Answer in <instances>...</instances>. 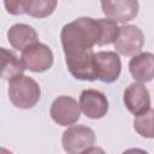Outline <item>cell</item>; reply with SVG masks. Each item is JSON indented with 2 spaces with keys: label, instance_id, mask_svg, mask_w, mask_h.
I'll return each mask as SVG.
<instances>
[{
  "label": "cell",
  "instance_id": "6da1fadb",
  "mask_svg": "<svg viewBox=\"0 0 154 154\" xmlns=\"http://www.w3.org/2000/svg\"><path fill=\"white\" fill-rule=\"evenodd\" d=\"M60 40L64 54L93 49L101 40V26L99 19L79 17L61 28Z\"/></svg>",
  "mask_w": 154,
  "mask_h": 154
},
{
  "label": "cell",
  "instance_id": "7a4b0ae2",
  "mask_svg": "<svg viewBox=\"0 0 154 154\" xmlns=\"http://www.w3.org/2000/svg\"><path fill=\"white\" fill-rule=\"evenodd\" d=\"M8 97L17 108L29 109L40 101L41 88L35 79L22 75L8 82Z\"/></svg>",
  "mask_w": 154,
  "mask_h": 154
},
{
  "label": "cell",
  "instance_id": "3957f363",
  "mask_svg": "<svg viewBox=\"0 0 154 154\" xmlns=\"http://www.w3.org/2000/svg\"><path fill=\"white\" fill-rule=\"evenodd\" d=\"M95 141L94 130L83 124L69 126L61 136V144L67 154H81L88 148L94 147Z\"/></svg>",
  "mask_w": 154,
  "mask_h": 154
},
{
  "label": "cell",
  "instance_id": "277c9868",
  "mask_svg": "<svg viewBox=\"0 0 154 154\" xmlns=\"http://www.w3.org/2000/svg\"><path fill=\"white\" fill-rule=\"evenodd\" d=\"M65 63L69 72L81 81H95L97 79L95 53L93 49L67 53L65 54Z\"/></svg>",
  "mask_w": 154,
  "mask_h": 154
},
{
  "label": "cell",
  "instance_id": "5b68a950",
  "mask_svg": "<svg viewBox=\"0 0 154 154\" xmlns=\"http://www.w3.org/2000/svg\"><path fill=\"white\" fill-rule=\"evenodd\" d=\"M51 117L54 123L60 126L73 125L78 122L81 117L79 103H77L76 99L69 95H60L51 105L49 109Z\"/></svg>",
  "mask_w": 154,
  "mask_h": 154
},
{
  "label": "cell",
  "instance_id": "8992f818",
  "mask_svg": "<svg viewBox=\"0 0 154 154\" xmlns=\"http://www.w3.org/2000/svg\"><path fill=\"white\" fill-rule=\"evenodd\" d=\"M144 45V35L142 30L131 24H124L119 29L118 37L114 42V48L118 54L130 57L141 53Z\"/></svg>",
  "mask_w": 154,
  "mask_h": 154
},
{
  "label": "cell",
  "instance_id": "52a82bcc",
  "mask_svg": "<svg viewBox=\"0 0 154 154\" xmlns=\"http://www.w3.org/2000/svg\"><path fill=\"white\" fill-rule=\"evenodd\" d=\"M20 60L26 70L40 73L52 67L54 55L47 45L38 42L22 52Z\"/></svg>",
  "mask_w": 154,
  "mask_h": 154
},
{
  "label": "cell",
  "instance_id": "ba28073f",
  "mask_svg": "<svg viewBox=\"0 0 154 154\" xmlns=\"http://www.w3.org/2000/svg\"><path fill=\"white\" fill-rule=\"evenodd\" d=\"M95 64L99 81L109 84L119 78L122 72V61L117 52L100 51L95 53Z\"/></svg>",
  "mask_w": 154,
  "mask_h": 154
},
{
  "label": "cell",
  "instance_id": "9c48e42d",
  "mask_svg": "<svg viewBox=\"0 0 154 154\" xmlns=\"http://www.w3.org/2000/svg\"><path fill=\"white\" fill-rule=\"evenodd\" d=\"M79 108L89 119H101L108 112L106 95L96 89H84L79 95Z\"/></svg>",
  "mask_w": 154,
  "mask_h": 154
},
{
  "label": "cell",
  "instance_id": "30bf717a",
  "mask_svg": "<svg viewBox=\"0 0 154 154\" xmlns=\"http://www.w3.org/2000/svg\"><path fill=\"white\" fill-rule=\"evenodd\" d=\"M123 101L128 111L135 116H140L150 108V95L144 84L134 82L124 90Z\"/></svg>",
  "mask_w": 154,
  "mask_h": 154
},
{
  "label": "cell",
  "instance_id": "8fae6325",
  "mask_svg": "<svg viewBox=\"0 0 154 154\" xmlns=\"http://www.w3.org/2000/svg\"><path fill=\"white\" fill-rule=\"evenodd\" d=\"M101 8L108 19L116 23H126L138 14L140 5L136 0L101 1Z\"/></svg>",
  "mask_w": 154,
  "mask_h": 154
},
{
  "label": "cell",
  "instance_id": "7c38bea8",
  "mask_svg": "<svg viewBox=\"0 0 154 154\" xmlns=\"http://www.w3.org/2000/svg\"><path fill=\"white\" fill-rule=\"evenodd\" d=\"M7 40L14 49L24 52L26 48L38 43V34L32 26L17 23L7 30Z\"/></svg>",
  "mask_w": 154,
  "mask_h": 154
},
{
  "label": "cell",
  "instance_id": "4fadbf2b",
  "mask_svg": "<svg viewBox=\"0 0 154 154\" xmlns=\"http://www.w3.org/2000/svg\"><path fill=\"white\" fill-rule=\"evenodd\" d=\"M129 71L138 83H148L154 78V54L142 52L134 55L129 61Z\"/></svg>",
  "mask_w": 154,
  "mask_h": 154
},
{
  "label": "cell",
  "instance_id": "5bb4252c",
  "mask_svg": "<svg viewBox=\"0 0 154 154\" xmlns=\"http://www.w3.org/2000/svg\"><path fill=\"white\" fill-rule=\"evenodd\" d=\"M1 77L8 82L22 76L25 67L22 60L12 52L1 47Z\"/></svg>",
  "mask_w": 154,
  "mask_h": 154
},
{
  "label": "cell",
  "instance_id": "9a60e30c",
  "mask_svg": "<svg viewBox=\"0 0 154 154\" xmlns=\"http://www.w3.org/2000/svg\"><path fill=\"white\" fill-rule=\"evenodd\" d=\"M57 5L55 0H25V13L34 18H46L54 12Z\"/></svg>",
  "mask_w": 154,
  "mask_h": 154
},
{
  "label": "cell",
  "instance_id": "2e32d148",
  "mask_svg": "<svg viewBox=\"0 0 154 154\" xmlns=\"http://www.w3.org/2000/svg\"><path fill=\"white\" fill-rule=\"evenodd\" d=\"M135 131L144 138H154V108L136 116L134 119Z\"/></svg>",
  "mask_w": 154,
  "mask_h": 154
},
{
  "label": "cell",
  "instance_id": "e0dca14e",
  "mask_svg": "<svg viewBox=\"0 0 154 154\" xmlns=\"http://www.w3.org/2000/svg\"><path fill=\"white\" fill-rule=\"evenodd\" d=\"M99 23L101 26V40L99 42V46L114 43L118 37L120 26H118L114 20L108 18H99Z\"/></svg>",
  "mask_w": 154,
  "mask_h": 154
},
{
  "label": "cell",
  "instance_id": "ac0fdd59",
  "mask_svg": "<svg viewBox=\"0 0 154 154\" xmlns=\"http://www.w3.org/2000/svg\"><path fill=\"white\" fill-rule=\"evenodd\" d=\"M4 6L11 14L18 16L25 13V0H5Z\"/></svg>",
  "mask_w": 154,
  "mask_h": 154
},
{
  "label": "cell",
  "instance_id": "d6986e66",
  "mask_svg": "<svg viewBox=\"0 0 154 154\" xmlns=\"http://www.w3.org/2000/svg\"><path fill=\"white\" fill-rule=\"evenodd\" d=\"M81 154H106V153H105V150H103L102 148H100V147H90V148H88L87 150H84V152L81 153Z\"/></svg>",
  "mask_w": 154,
  "mask_h": 154
},
{
  "label": "cell",
  "instance_id": "ffe728a7",
  "mask_svg": "<svg viewBox=\"0 0 154 154\" xmlns=\"http://www.w3.org/2000/svg\"><path fill=\"white\" fill-rule=\"evenodd\" d=\"M122 154H148V152H146L144 149H141V148H129V149L124 150Z\"/></svg>",
  "mask_w": 154,
  "mask_h": 154
},
{
  "label": "cell",
  "instance_id": "44dd1931",
  "mask_svg": "<svg viewBox=\"0 0 154 154\" xmlns=\"http://www.w3.org/2000/svg\"><path fill=\"white\" fill-rule=\"evenodd\" d=\"M0 154H12V153H11L8 149H6V148H4V147H2V148H1V150H0Z\"/></svg>",
  "mask_w": 154,
  "mask_h": 154
}]
</instances>
